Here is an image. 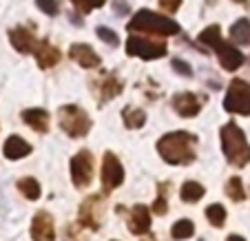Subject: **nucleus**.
Here are the masks:
<instances>
[{
  "mask_svg": "<svg viewBox=\"0 0 250 241\" xmlns=\"http://www.w3.org/2000/svg\"><path fill=\"white\" fill-rule=\"evenodd\" d=\"M195 144H197L195 135L186 131H175L162 137L157 148H160V155L164 157V161L173 166H184L195 160Z\"/></svg>",
  "mask_w": 250,
  "mask_h": 241,
  "instance_id": "1",
  "label": "nucleus"
},
{
  "mask_svg": "<svg viewBox=\"0 0 250 241\" xmlns=\"http://www.w3.org/2000/svg\"><path fill=\"white\" fill-rule=\"evenodd\" d=\"M222 146L224 155L232 166H246L250 161V146L246 142V135L235 122H228L222 128Z\"/></svg>",
  "mask_w": 250,
  "mask_h": 241,
  "instance_id": "2",
  "label": "nucleus"
},
{
  "mask_svg": "<svg viewBox=\"0 0 250 241\" xmlns=\"http://www.w3.org/2000/svg\"><path fill=\"white\" fill-rule=\"evenodd\" d=\"M131 31H144V33H155V36H173L180 31V24L170 18H164L153 11H137L133 20L128 22Z\"/></svg>",
  "mask_w": 250,
  "mask_h": 241,
  "instance_id": "3",
  "label": "nucleus"
},
{
  "mask_svg": "<svg viewBox=\"0 0 250 241\" xmlns=\"http://www.w3.org/2000/svg\"><path fill=\"white\" fill-rule=\"evenodd\" d=\"M60 126L64 133H69L71 137H82L89 133L91 128V120L80 106H62L60 109Z\"/></svg>",
  "mask_w": 250,
  "mask_h": 241,
  "instance_id": "4",
  "label": "nucleus"
},
{
  "mask_svg": "<svg viewBox=\"0 0 250 241\" xmlns=\"http://www.w3.org/2000/svg\"><path fill=\"white\" fill-rule=\"evenodd\" d=\"M224 109L237 115H250V84L244 80H232L228 95L224 100Z\"/></svg>",
  "mask_w": 250,
  "mask_h": 241,
  "instance_id": "5",
  "label": "nucleus"
},
{
  "mask_svg": "<svg viewBox=\"0 0 250 241\" xmlns=\"http://www.w3.org/2000/svg\"><path fill=\"white\" fill-rule=\"evenodd\" d=\"M126 53L128 56H137L142 60H155L166 53L164 42H155V40H146L140 36H131L126 40Z\"/></svg>",
  "mask_w": 250,
  "mask_h": 241,
  "instance_id": "6",
  "label": "nucleus"
},
{
  "mask_svg": "<svg viewBox=\"0 0 250 241\" xmlns=\"http://www.w3.org/2000/svg\"><path fill=\"white\" fill-rule=\"evenodd\" d=\"M124 181V168L113 153H104L102 157V186L106 193L115 190Z\"/></svg>",
  "mask_w": 250,
  "mask_h": 241,
  "instance_id": "7",
  "label": "nucleus"
},
{
  "mask_svg": "<svg viewBox=\"0 0 250 241\" xmlns=\"http://www.w3.org/2000/svg\"><path fill=\"white\" fill-rule=\"evenodd\" d=\"M71 177H73V184L78 188H84L86 184H91V177H93V157H91L89 151H80L71 160Z\"/></svg>",
  "mask_w": 250,
  "mask_h": 241,
  "instance_id": "8",
  "label": "nucleus"
},
{
  "mask_svg": "<svg viewBox=\"0 0 250 241\" xmlns=\"http://www.w3.org/2000/svg\"><path fill=\"white\" fill-rule=\"evenodd\" d=\"M31 239L33 241H56V226L49 213H38L31 221Z\"/></svg>",
  "mask_w": 250,
  "mask_h": 241,
  "instance_id": "9",
  "label": "nucleus"
},
{
  "mask_svg": "<svg viewBox=\"0 0 250 241\" xmlns=\"http://www.w3.org/2000/svg\"><path fill=\"white\" fill-rule=\"evenodd\" d=\"M217 56H219V62H222V66L226 69V71H237L241 64H244V53L239 51V49H235L232 44H226V42H222L217 49Z\"/></svg>",
  "mask_w": 250,
  "mask_h": 241,
  "instance_id": "10",
  "label": "nucleus"
},
{
  "mask_svg": "<svg viewBox=\"0 0 250 241\" xmlns=\"http://www.w3.org/2000/svg\"><path fill=\"white\" fill-rule=\"evenodd\" d=\"M173 106L177 109V113H180L182 118H193V115H197L199 109H202V100L195 93H180L173 98Z\"/></svg>",
  "mask_w": 250,
  "mask_h": 241,
  "instance_id": "11",
  "label": "nucleus"
},
{
  "mask_svg": "<svg viewBox=\"0 0 250 241\" xmlns=\"http://www.w3.org/2000/svg\"><path fill=\"white\" fill-rule=\"evenodd\" d=\"M128 228H131V232H135V235H146L148 228H151V213H148L146 206H142V203L133 206Z\"/></svg>",
  "mask_w": 250,
  "mask_h": 241,
  "instance_id": "12",
  "label": "nucleus"
},
{
  "mask_svg": "<svg viewBox=\"0 0 250 241\" xmlns=\"http://www.w3.org/2000/svg\"><path fill=\"white\" fill-rule=\"evenodd\" d=\"M9 40H11V44H14L16 51H20V53H29V51L36 49V38H33V33L29 31V29H24V27L11 29Z\"/></svg>",
  "mask_w": 250,
  "mask_h": 241,
  "instance_id": "13",
  "label": "nucleus"
},
{
  "mask_svg": "<svg viewBox=\"0 0 250 241\" xmlns=\"http://www.w3.org/2000/svg\"><path fill=\"white\" fill-rule=\"evenodd\" d=\"M69 56L80 66H86V69H93V66L100 64V56L89 47V44H73V47L69 49Z\"/></svg>",
  "mask_w": 250,
  "mask_h": 241,
  "instance_id": "14",
  "label": "nucleus"
},
{
  "mask_svg": "<svg viewBox=\"0 0 250 241\" xmlns=\"http://www.w3.org/2000/svg\"><path fill=\"white\" fill-rule=\"evenodd\" d=\"M36 60H38V64L42 66V69H49V66H56L58 62H60V51H58L56 47H51V44L47 42V40H42V42L36 44Z\"/></svg>",
  "mask_w": 250,
  "mask_h": 241,
  "instance_id": "15",
  "label": "nucleus"
},
{
  "mask_svg": "<svg viewBox=\"0 0 250 241\" xmlns=\"http://www.w3.org/2000/svg\"><path fill=\"white\" fill-rule=\"evenodd\" d=\"M2 153H5L7 160H22V157H27L31 153V146H29V142H24L22 137L11 135L5 142V146H2Z\"/></svg>",
  "mask_w": 250,
  "mask_h": 241,
  "instance_id": "16",
  "label": "nucleus"
},
{
  "mask_svg": "<svg viewBox=\"0 0 250 241\" xmlns=\"http://www.w3.org/2000/svg\"><path fill=\"white\" fill-rule=\"evenodd\" d=\"M22 120L38 133H47L49 128V113L44 109H27L22 113Z\"/></svg>",
  "mask_w": 250,
  "mask_h": 241,
  "instance_id": "17",
  "label": "nucleus"
},
{
  "mask_svg": "<svg viewBox=\"0 0 250 241\" xmlns=\"http://www.w3.org/2000/svg\"><path fill=\"white\" fill-rule=\"evenodd\" d=\"M230 40L237 44H250V20L241 18L230 27Z\"/></svg>",
  "mask_w": 250,
  "mask_h": 241,
  "instance_id": "18",
  "label": "nucleus"
},
{
  "mask_svg": "<svg viewBox=\"0 0 250 241\" xmlns=\"http://www.w3.org/2000/svg\"><path fill=\"white\" fill-rule=\"evenodd\" d=\"M180 197H182V201H186V203L199 201V199L204 197V186L197 184V181H186L180 190Z\"/></svg>",
  "mask_w": 250,
  "mask_h": 241,
  "instance_id": "19",
  "label": "nucleus"
},
{
  "mask_svg": "<svg viewBox=\"0 0 250 241\" xmlns=\"http://www.w3.org/2000/svg\"><path fill=\"white\" fill-rule=\"evenodd\" d=\"M199 42H204L206 47H210V49H217L219 44L224 42L222 40V29H219L217 24H210L208 29H204V31L199 33Z\"/></svg>",
  "mask_w": 250,
  "mask_h": 241,
  "instance_id": "20",
  "label": "nucleus"
},
{
  "mask_svg": "<svg viewBox=\"0 0 250 241\" xmlns=\"http://www.w3.org/2000/svg\"><path fill=\"white\" fill-rule=\"evenodd\" d=\"M18 190L24 195L27 199H38L40 197V184L33 177H24L18 181Z\"/></svg>",
  "mask_w": 250,
  "mask_h": 241,
  "instance_id": "21",
  "label": "nucleus"
},
{
  "mask_svg": "<svg viewBox=\"0 0 250 241\" xmlns=\"http://www.w3.org/2000/svg\"><path fill=\"white\" fill-rule=\"evenodd\" d=\"M206 217L215 228H222L224 221H226V208H224L222 203H212V206L206 208Z\"/></svg>",
  "mask_w": 250,
  "mask_h": 241,
  "instance_id": "22",
  "label": "nucleus"
},
{
  "mask_svg": "<svg viewBox=\"0 0 250 241\" xmlns=\"http://www.w3.org/2000/svg\"><path fill=\"white\" fill-rule=\"evenodd\" d=\"M173 239H188V237H193L195 232V226L190 219H180V221L173 226Z\"/></svg>",
  "mask_w": 250,
  "mask_h": 241,
  "instance_id": "23",
  "label": "nucleus"
},
{
  "mask_svg": "<svg viewBox=\"0 0 250 241\" xmlns=\"http://www.w3.org/2000/svg\"><path fill=\"white\" fill-rule=\"evenodd\" d=\"M226 193H228V197L235 199V201H244V199H246V190H244V184H241L239 177H232V180H228Z\"/></svg>",
  "mask_w": 250,
  "mask_h": 241,
  "instance_id": "24",
  "label": "nucleus"
},
{
  "mask_svg": "<svg viewBox=\"0 0 250 241\" xmlns=\"http://www.w3.org/2000/svg\"><path fill=\"white\" fill-rule=\"evenodd\" d=\"M144 122H146V113L140 109H128L126 113H124V124H126L128 128H140Z\"/></svg>",
  "mask_w": 250,
  "mask_h": 241,
  "instance_id": "25",
  "label": "nucleus"
},
{
  "mask_svg": "<svg viewBox=\"0 0 250 241\" xmlns=\"http://www.w3.org/2000/svg\"><path fill=\"white\" fill-rule=\"evenodd\" d=\"M71 2H73V5H76L80 11H84V14H86V11L95 9V7H102L106 0H71Z\"/></svg>",
  "mask_w": 250,
  "mask_h": 241,
  "instance_id": "26",
  "label": "nucleus"
},
{
  "mask_svg": "<svg viewBox=\"0 0 250 241\" xmlns=\"http://www.w3.org/2000/svg\"><path fill=\"white\" fill-rule=\"evenodd\" d=\"M98 38H102L104 42H109L111 47H115V44L120 42L118 33H115V31H111V29H106V27H98Z\"/></svg>",
  "mask_w": 250,
  "mask_h": 241,
  "instance_id": "27",
  "label": "nucleus"
},
{
  "mask_svg": "<svg viewBox=\"0 0 250 241\" xmlns=\"http://www.w3.org/2000/svg\"><path fill=\"white\" fill-rule=\"evenodd\" d=\"M36 5L49 16H56L58 14V0H36Z\"/></svg>",
  "mask_w": 250,
  "mask_h": 241,
  "instance_id": "28",
  "label": "nucleus"
},
{
  "mask_svg": "<svg viewBox=\"0 0 250 241\" xmlns=\"http://www.w3.org/2000/svg\"><path fill=\"white\" fill-rule=\"evenodd\" d=\"M173 69L175 71H180L182 76H190V73H193V69H190L184 60H173Z\"/></svg>",
  "mask_w": 250,
  "mask_h": 241,
  "instance_id": "29",
  "label": "nucleus"
},
{
  "mask_svg": "<svg viewBox=\"0 0 250 241\" xmlns=\"http://www.w3.org/2000/svg\"><path fill=\"white\" fill-rule=\"evenodd\" d=\"M180 5H182V0H160V7L166 11H170V14L180 9Z\"/></svg>",
  "mask_w": 250,
  "mask_h": 241,
  "instance_id": "30",
  "label": "nucleus"
},
{
  "mask_svg": "<svg viewBox=\"0 0 250 241\" xmlns=\"http://www.w3.org/2000/svg\"><path fill=\"white\" fill-rule=\"evenodd\" d=\"M153 210H155L157 215H164L166 213V199L164 197H157L155 203H153Z\"/></svg>",
  "mask_w": 250,
  "mask_h": 241,
  "instance_id": "31",
  "label": "nucleus"
},
{
  "mask_svg": "<svg viewBox=\"0 0 250 241\" xmlns=\"http://www.w3.org/2000/svg\"><path fill=\"white\" fill-rule=\"evenodd\" d=\"M228 241H246V239H244V237H239V235H230V237H228Z\"/></svg>",
  "mask_w": 250,
  "mask_h": 241,
  "instance_id": "32",
  "label": "nucleus"
},
{
  "mask_svg": "<svg viewBox=\"0 0 250 241\" xmlns=\"http://www.w3.org/2000/svg\"><path fill=\"white\" fill-rule=\"evenodd\" d=\"M235 2H246V0H235Z\"/></svg>",
  "mask_w": 250,
  "mask_h": 241,
  "instance_id": "33",
  "label": "nucleus"
},
{
  "mask_svg": "<svg viewBox=\"0 0 250 241\" xmlns=\"http://www.w3.org/2000/svg\"><path fill=\"white\" fill-rule=\"evenodd\" d=\"M144 241H153V239H144Z\"/></svg>",
  "mask_w": 250,
  "mask_h": 241,
  "instance_id": "34",
  "label": "nucleus"
}]
</instances>
